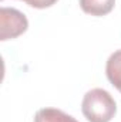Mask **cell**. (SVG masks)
<instances>
[{"label":"cell","instance_id":"cell-5","mask_svg":"<svg viewBox=\"0 0 121 122\" xmlns=\"http://www.w3.org/2000/svg\"><path fill=\"white\" fill-rule=\"evenodd\" d=\"M34 122H78V121H76L71 115L63 112L61 109L43 108V109L37 111V114L34 117Z\"/></svg>","mask_w":121,"mask_h":122},{"label":"cell","instance_id":"cell-4","mask_svg":"<svg viewBox=\"0 0 121 122\" xmlns=\"http://www.w3.org/2000/svg\"><path fill=\"white\" fill-rule=\"evenodd\" d=\"M105 74L108 81L121 92V50L114 51L108 57L105 65Z\"/></svg>","mask_w":121,"mask_h":122},{"label":"cell","instance_id":"cell-3","mask_svg":"<svg viewBox=\"0 0 121 122\" xmlns=\"http://www.w3.org/2000/svg\"><path fill=\"white\" fill-rule=\"evenodd\" d=\"M116 0H80V7L84 13L101 17L113 11Z\"/></svg>","mask_w":121,"mask_h":122},{"label":"cell","instance_id":"cell-1","mask_svg":"<svg viewBox=\"0 0 121 122\" xmlns=\"http://www.w3.org/2000/svg\"><path fill=\"white\" fill-rule=\"evenodd\" d=\"M81 111L88 122H110L117 112V104L108 91L94 88L84 95Z\"/></svg>","mask_w":121,"mask_h":122},{"label":"cell","instance_id":"cell-7","mask_svg":"<svg viewBox=\"0 0 121 122\" xmlns=\"http://www.w3.org/2000/svg\"><path fill=\"white\" fill-rule=\"evenodd\" d=\"M23 1H26V3H27V4H29V1H30V0H23Z\"/></svg>","mask_w":121,"mask_h":122},{"label":"cell","instance_id":"cell-6","mask_svg":"<svg viewBox=\"0 0 121 122\" xmlns=\"http://www.w3.org/2000/svg\"><path fill=\"white\" fill-rule=\"evenodd\" d=\"M54 3H57V0H30L29 6L34 9H47L50 6H53Z\"/></svg>","mask_w":121,"mask_h":122},{"label":"cell","instance_id":"cell-2","mask_svg":"<svg viewBox=\"0 0 121 122\" xmlns=\"http://www.w3.org/2000/svg\"><path fill=\"white\" fill-rule=\"evenodd\" d=\"M29 27L27 17L13 7L0 9V40L6 41L22 36Z\"/></svg>","mask_w":121,"mask_h":122}]
</instances>
